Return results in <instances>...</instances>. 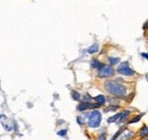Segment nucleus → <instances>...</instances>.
<instances>
[{
  "label": "nucleus",
  "mask_w": 148,
  "mask_h": 140,
  "mask_svg": "<svg viewBox=\"0 0 148 140\" xmlns=\"http://www.w3.org/2000/svg\"><path fill=\"white\" fill-rule=\"evenodd\" d=\"M98 140H107L106 139V135H105V133L100 135V136H99V138H98Z\"/></svg>",
  "instance_id": "obj_17"
},
{
  "label": "nucleus",
  "mask_w": 148,
  "mask_h": 140,
  "mask_svg": "<svg viewBox=\"0 0 148 140\" xmlns=\"http://www.w3.org/2000/svg\"><path fill=\"white\" fill-rule=\"evenodd\" d=\"M101 122V114L99 110H93L92 113L89 115V120H88V125L90 128H98Z\"/></svg>",
  "instance_id": "obj_2"
},
{
  "label": "nucleus",
  "mask_w": 148,
  "mask_h": 140,
  "mask_svg": "<svg viewBox=\"0 0 148 140\" xmlns=\"http://www.w3.org/2000/svg\"><path fill=\"white\" fill-rule=\"evenodd\" d=\"M57 135L60 136V137H65V136L67 135V130H60V131L57 132Z\"/></svg>",
  "instance_id": "obj_16"
},
{
  "label": "nucleus",
  "mask_w": 148,
  "mask_h": 140,
  "mask_svg": "<svg viewBox=\"0 0 148 140\" xmlns=\"http://www.w3.org/2000/svg\"><path fill=\"white\" fill-rule=\"evenodd\" d=\"M105 89L106 91L115 97H124L127 95V87L122 83L115 82V81H107L105 82Z\"/></svg>",
  "instance_id": "obj_1"
},
{
  "label": "nucleus",
  "mask_w": 148,
  "mask_h": 140,
  "mask_svg": "<svg viewBox=\"0 0 148 140\" xmlns=\"http://www.w3.org/2000/svg\"><path fill=\"white\" fill-rule=\"evenodd\" d=\"M95 102H96V104H98V105H104L105 103H106V98L103 96V95H99V96H97V97H95Z\"/></svg>",
  "instance_id": "obj_6"
},
{
  "label": "nucleus",
  "mask_w": 148,
  "mask_h": 140,
  "mask_svg": "<svg viewBox=\"0 0 148 140\" xmlns=\"http://www.w3.org/2000/svg\"><path fill=\"white\" fill-rule=\"evenodd\" d=\"M101 65H103V64H101L98 59H92V60H91V66H92L93 69H97V70H98V69H100Z\"/></svg>",
  "instance_id": "obj_9"
},
{
  "label": "nucleus",
  "mask_w": 148,
  "mask_h": 140,
  "mask_svg": "<svg viewBox=\"0 0 148 140\" xmlns=\"http://www.w3.org/2000/svg\"><path fill=\"white\" fill-rule=\"evenodd\" d=\"M129 114H130L129 110H125V112H123V113H120V116H119V120H117V121L120 123H122L125 120V117H127Z\"/></svg>",
  "instance_id": "obj_8"
},
{
  "label": "nucleus",
  "mask_w": 148,
  "mask_h": 140,
  "mask_svg": "<svg viewBox=\"0 0 148 140\" xmlns=\"http://www.w3.org/2000/svg\"><path fill=\"white\" fill-rule=\"evenodd\" d=\"M141 55H143V56H144V57H145V58H146V59H147V58H148V56H147V54H146V53L141 54Z\"/></svg>",
  "instance_id": "obj_19"
},
{
  "label": "nucleus",
  "mask_w": 148,
  "mask_h": 140,
  "mask_svg": "<svg viewBox=\"0 0 148 140\" xmlns=\"http://www.w3.org/2000/svg\"><path fill=\"white\" fill-rule=\"evenodd\" d=\"M119 116H120V113L119 114H116V115H114V116H112L108 119V123H113V122H116L117 120H119Z\"/></svg>",
  "instance_id": "obj_13"
},
{
  "label": "nucleus",
  "mask_w": 148,
  "mask_h": 140,
  "mask_svg": "<svg viewBox=\"0 0 148 140\" xmlns=\"http://www.w3.org/2000/svg\"><path fill=\"white\" fill-rule=\"evenodd\" d=\"M114 70L111 65H106V64H103L100 66V69H98V76L99 78H111L114 75Z\"/></svg>",
  "instance_id": "obj_3"
},
{
  "label": "nucleus",
  "mask_w": 148,
  "mask_h": 140,
  "mask_svg": "<svg viewBox=\"0 0 148 140\" xmlns=\"http://www.w3.org/2000/svg\"><path fill=\"white\" fill-rule=\"evenodd\" d=\"M72 98H73L74 100H76V102H79L80 100V98H81V96H80V93L79 92H76V91H72Z\"/></svg>",
  "instance_id": "obj_10"
},
{
  "label": "nucleus",
  "mask_w": 148,
  "mask_h": 140,
  "mask_svg": "<svg viewBox=\"0 0 148 140\" xmlns=\"http://www.w3.org/2000/svg\"><path fill=\"white\" fill-rule=\"evenodd\" d=\"M108 60H110V65H116L119 62H120V59L119 58H114V57H110L108 58Z\"/></svg>",
  "instance_id": "obj_12"
},
{
  "label": "nucleus",
  "mask_w": 148,
  "mask_h": 140,
  "mask_svg": "<svg viewBox=\"0 0 148 140\" xmlns=\"http://www.w3.org/2000/svg\"><path fill=\"white\" fill-rule=\"evenodd\" d=\"M140 135H141V137H145V138H146V137L148 136V128L146 126V125H145V126L141 129V131H140Z\"/></svg>",
  "instance_id": "obj_11"
},
{
  "label": "nucleus",
  "mask_w": 148,
  "mask_h": 140,
  "mask_svg": "<svg viewBox=\"0 0 148 140\" xmlns=\"http://www.w3.org/2000/svg\"><path fill=\"white\" fill-rule=\"evenodd\" d=\"M99 50V45L98 43H93L91 47L88 48V53L89 54H96Z\"/></svg>",
  "instance_id": "obj_7"
},
{
  "label": "nucleus",
  "mask_w": 148,
  "mask_h": 140,
  "mask_svg": "<svg viewBox=\"0 0 148 140\" xmlns=\"http://www.w3.org/2000/svg\"><path fill=\"white\" fill-rule=\"evenodd\" d=\"M122 132H123V129H120V130H119V131H117V132H116V133L114 135V137L112 138V140H116L117 138H119V136H120V135H121Z\"/></svg>",
  "instance_id": "obj_15"
},
{
  "label": "nucleus",
  "mask_w": 148,
  "mask_h": 140,
  "mask_svg": "<svg viewBox=\"0 0 148 140\" xmlns=\"http://www.w3.org/2000/svg\"><path fill=\"white\" fill-rule=\"evenodd\" d=\"M98 104H96V105H93V104H90L89 102H82V103H80L79 105H77V110H86V109H89V108H96V107H98Z\"/></svg>",
  "instance_id": "obj_5"
},
{
  "label": "nucleus",
  "mask_w": 148,
  "mask_h": 140,
  "mask_svg": "<svg viewBox=\"0 0 148 140\" xmlns=\"http://www.w3.org/2000/svg\"><path fill=\"white\" fill-rule=\"evenodd\" d=\"M76 121H77V123H79V124H81V125L83 124V120H82V117H81V116H79Z\"/></svg>",
  "instance_id": "obj_18"
},
{
  "label": "nucleus",
  "mask_w": 148,
  "mask_h": 140,
  "mask_svg": "<svg viewBox=\"0 0 148 140\" xmlns=\"http://www.w3.org/2000/svg\"><path fill=\"white\" fill-rule=\"evenodd\" d=\"M143 117V114H140V115H138V116H136L133 120H130V122L129 123H136V122H138V121H140V119Z\"/></svg>",
  "instance_id": "obj_14"
},
{
  "label": "nucleus",
  "mask_w": 148,
  "mask_h": 140,
  "mask_svg": "<svg viewBox=\"0 0 148 140\" xmlns=\"http://www.w3.org/2000/svg\"><path fill=\"white\" fill-rule=\"evenodd\" d=\"M117 73H120V74H122L124 76H133L134 75V71L130 69L129 64L127 62H124V63H122V64L119 65Z\"/></svg>",
  "instance_id": "obj_4"
}]
</instances>
